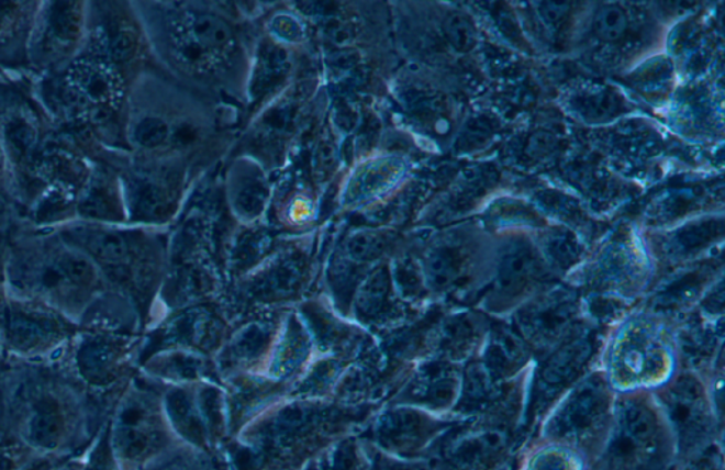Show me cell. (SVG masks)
<instances>
[{
    "mask_svg": "<svg viewBox=\"0 0 725 470\" xmlns=\"http://www.w3.org/2000/svg\"><path fill=\"white\" fill-rule=\"evenodd\" d=\"M615 400L604 371L595 366L548 411L533 439L576 450L591 465L609 437Z\"/></svg>",
    "mask_w": 725,
    "mask_h": 470,
    "instance_id": "obj_3",
    "label": "cell"
},
{
    "mask_svg": "<svg viewBox=\"0 0 725 470\" xmlns=\"http://www.w3.org/2000/svg\"><path fill=\"white\" fill-rule=\"evenodd\" d=\"M676 470H724L723 444H715L703 452L678 463Z\"/></svg>",
    "mask_w": 725,
    "mask_h": 470,
    "instance_id": "obj_37",
    "label": "cell"
},
{
    "mask_svg": "<svg viewBox=\"0 0 725 470\" xmlns=\"http://www.w3.org/2000/svg\"><path fill=\"white\" fill-rule=\"evenodd\" d=\"M2 350H3V349H2V345H0V351H2Z\"/></svg>",
    "mask_w": 725,
    "mask_h": 470,
    "instance_id": "obj_47",
    "label": "cell"
},
{
    "mask_svg": "<svg viewBox=\"0 0 725 470\" xmlns=\"http://www.w3.org/2000/svg\"><path fill=\"white\" fill-rule=\"evenodd\" d=\"M108 449L98 448L94 454V458L91 459L90 467L88 470H111L110 460H108Z\"/></svg>",
    "mask_w": 725,
    "mask_h": 470,
    "instance_id": "obj_44",
    "label": "cell"
},
{
    "mask_svg": "<svg viewBox=\"0 0 725 470\" xmlns=\"http://www.w3.org/2000/svg\"><path fill=\"white\" fill-rule=\"evenodd\" d=\"M522 448L521 428L512 421H460L440 440L430 463L433 470H502Z\"/></svg>",
    "mask_w": 725,
    "mask_h": 470,
    "instance_id": "obj_6",
    "label": "cell"
},
{
    "mask_svg": "<svg viewBox=\"0 0 725 470\" xmlns=\"http://www.w3.org/2000/svg\"><path fill=\"white\" fill-rule=\"evenodd\" d=\"M390 291V277L386 269H379L371 276L357 293V310L366 316H373L381 311Z\"/></svg>",
    "mask_w": 725,
    "mask_h": 470,
    "instance_id": "obj_30",
    "label": "cell"
},
{
    "mask_svg": "<svg viewBox=\"0 0 725 470\" xmlns=\"http://www.w3.org/2000/svg\"><path fill=\"white\" fill-rule=\"evenodd\" d=\"M577 312L568 298H550L518 311L512 326L538 360L590 326Z\"/></svg>",
    "mask_w": 725,
    "mask_h": 470,
    "instance_id": "obj_9",
    "label": "cell"
},
{
    "mask_svg": "<svg viewBox=\"0 0 725 470\" xmlns=\"http://www.w3.org/2000/svg\"><path fill=\"white\" fill-rule=\"evenodd\" d=\"M0 13H2V8H0Z\"/></svg>",
    "mask_w": 725,
    "mask_h": 470,
    "instance_id": "obj_48",
    "label": "cell"
},
{
    "mask_svg": "<svg viewBox=\"0 0 725 470\" xmlns=\"http://www.w3.org/2000/svg\"><path fill=\"white\" fill-rule=\"evenodd\" d=\"M460 421L421 409H404L389 415L381 425L387 447L405 457L427 454L428 462L440 440Z\"/></svg>",
    "mask_w": 725,
    "mask_h": 470,
    "instance_id": "obj_11",
    "label": "cell"
},
{
    "mask_svg": "<svg viewBox=\"0 0 725 470\" xmlns=\"http://www.w3.org/2000/svg\"><path fill=\"white\" fill-rule=\"evenodd\" d=\"M66 385L41 379L18 385L16 404L26 410V438L32 447L52 450L60 445L66 430Z\"/></svg>",
    "mask_w": 725,
    "mask_h": 470,
    "instance_id": "obj_10",
    "label": "cell"
},
{
    "mask_svg": "<svg viewBox=\"0 0 725 470\" xmlns=\"http://www.w3.org/2000/svg\"><path fill=\"white\" fill-rule=\"evenodd\" d=\"M26 470H48V465L44 463V462L36 463V465H33V467L27 468Z\"/></svg>",
    "mask_w": 725,
    "mask_h": 470,
    "instance_id": "obj_45",
    "label": "cell"
},
{
    "mask_svg": "<svg viewBox=\"0 0 725 470\" xmlns=\"http://www.w3.org/2000/svg\"><path fill=\"white\" fill-rule=\"evenodd\" d=\"M168 405L170 417L180 433L194 440V443H202L204 438L203 424L189 396L183 393L170 394Z\"/></svg>",
    "mask_w": 725,
    "mask_h": 470,
    "instance_id": "obj_27",
    "label": "cell"
},
{
    "mask_svg": "<svg viewBox=\"0 0 725 470\" xmlns=\"http://www.w3.org/2000/svg\"><path fill=\"white\" fill-rule=\"evenodd\" d=\"M72 370L90 389H102L115 380L122 346L114 337L86 333L71 346Z\"/></svg>",
    "mask_w": 725,
    "mask_h": 470,
    "instance_id": "obj_16",
    "label": "cell"
},
{
    "mask_svg": "<svg viewBox=\"0 0 725 470\" xmlns=\"http://www.w3.org/2000/svg\"><path fill=\"white\" fill-rule=\"evenodd\" d=\"M717 228L713 224L692 225L666 244L665 251L673 259L684 258L714 242Z\"/></svg>",
    "mask_w": 725,
    "mask_h": 470,
    "instance_id": "obj_28",
    "label": "cell"
},
{
    "mask_svg": "<svg viewBox=\"0 0 725 470\" xmlns=\"http://www.w3.org/2000/svg\"><path fill=\"white\" fill-rule=\"evenodd\" d=\"M72 247L80 249L92 261L110 268H125L131 258V244L129 238L120 232L101 227L72 228L70 234Z\"/></svg>",
    "mask_w": 725,
    "mask_h": 470,
    "instance_id": "obj_18",
    "label": "cell"
},
{
    "mask_svg": "<svg viewBox=\"0 0 725 470\" xmlns=\"http://www.w3.org/2000/svg\"><path fill=\"white\" fill-rule=\"evenodd\" d=\"M444 33L450 46L459 53H468L477 46V27L462 13H450L445 19Z\"/></svg>",
    "mask_w": 725,
    "mask_h": 470,
    "instance_id": "obj_32",
    "label": "cell"
},
{
    "mask_svg": "<svg viewBox=\"0 0 725 470\" xmlns=\"http://www.w3.org/2000/svg\"><path fill=\"white\" fill-rule=\"evenodd\" d=\"M75 78L82 97L97 104H108L114 101L115 82L111 72L94 65H81L75 72Z\"/></svg>",
    "mask_w": 725,
    "mask_h": 470,
    "instance_id": "obj_25",
    "label": "cell"
},
{
    "mask_svg": "<svg viewBox=\"0 0 725 470\" xmlns=\"http://www.w3.org/2000/svg\"><path fill=\"white\" fill-rule=\"evenodd\" d=\"M610 332L587 326L548 355L534 361L528 377L521 427L522 447L562 395L598 363ZM522 449V448H521Z\"/></svg>",
    "mask_w": 725,
    "mask_h": 470,
    "instance_id": "obj_4",
    "label": "cell"
},
{
    "mask_svg": "<svg viewBox=\"0 0 725 470\" xmlns=\"http://www.w3.org/2000/svg\"><path fill=\"white\" fill-rule=\"evenodd\" d=\"M628 31V16L616 4H604L594 16V32L601 41L618 42Z\"/></svg>",
    "mask_w": 725,
    "mask_h": 470,
    "instance_id": "obj_31",
    "label": "cell"
},
{
    "mask_svg": "<svg viewBox=\"0 0 725 470\" xmlns=\"http://www.w3.org/2000/svg\"><path fill=\"white\" fill-rule=\"evenodd\" d=\"M536 247L553 272L568 271L580 261L582 256L580 239L570 230L565 228L543 234Z\"/></svg>",
    "mask_w": 725,
    "mask_h": 470,
    "instance_id": "obj_22",
    "label": "cell"
},
{
    "mask_svg": "<svg viewBox=\"0 0 725 470\" xmlns=\"http://www.w3.org/2000/svg\"><path fill=\"white\" fill-rule=\"evenodd\" d=\"M679 370L692 371L707 380L715 366L724 361L723 323L672 326Z\"/></svg>",
    "mask_w": 725,
    "mask_h": 470,
    "instance_id": "obj_13",
    "label": "cell"
},
{
    "mask_svg": "<svg viewBox=\"0 0 725 470\" xmlns=\"http://www.w3.org/2000/svg\"><path fill=\"white\" fill-rule=\"evenodd\" d=\"M161 435L154 411L141 396H131L118 413L114 447L122 458L138 460L158 448Z\"/></svg>",
    "mask_w": 725,
    "mask_h": 470,
    "instance_id": "obj_15",
    "label": "cell"
},
{
    "mask_svg": "<svg viewBox=\"0 0 725 470\" xmlns=\"http://www.w3.org/2000/svg\"><path fill=\"white\" fill-rule=\"evenodd\" d=\"M169 135V125L160 118H145L135 128V141L144 148H158Z\"/></svg>",
    "mask_w": 725,
    "mask_h": 470,
    "instance_id": "obj_35",
    "label": "cell"
},
{
    "mask_svg": "<svg viewBox=\"0 0 725 470\" xmlns=\"http://www.w3.org/2000/svg\"><path fill=\"white\" fill-rule=\"evenodd\" d=\"M570 11V3L566 2H543L538 7V14H540L544 23L553 27H557L558 24L565 22Z\"/></svg>",
    "mask_w": 725,
    "mask_h": 470,
    "instance_id": "obj_40",
    "label": "cell"
},
{
    "mask_svg": "<svg viewBox=\"0 0 725 470\" xmlns=\"http://www.w3.org/2000/svg\"><path fill=\"white\" fill-rule=\"evenodd\" d=\"M272 31L277 36L286 38L288 42H298L302 37V27L295 19L291 16H277L272 23Z\"/></svg>",
    "mask_w": 725,
    "mask_h": 470,
    "instance_id": "obj_41",
    "label": "cell"
},
{
    "mask_svg": "<svg viewBox=\"0 0 725 470\" xmlns=\"http://www.w3.org/2000/svg\"><path fill=\"white\" fill-rule=\"evenodd\" d=\"M553 271L531 239L514 237L499 248L484 307L503 315L538 291Z\"/></svg>",
    "mask_w": 725,
    "mask_h": 470,
    "instance_id": "obj_7",
    "label": "cell"
},
{
    "mask_svg": "<svg viewBox=\"0 0 725 470\" xmlns=\"http://www.w3.org/2000/svg\"><path fill=\"white\" fill-rule=\"evenodd\" d=\"M672 434L678 463L715 444H723L724 419L710 395L707 380L688 370L649 391Z\"/></svg>",
    "mask_w": 725,
    "mask_h": 470,
    "instance_id": "obj_5",
    "label": "cell"
},
{
    "mask_svg": "<svg viewBox=\"0 0 725 470\" xmlns=\"http://www.w3.org/2000/svg\"><path fill=\"white\" fill-rule=\"evenodd\" d=\"M19 454L14 449L0 450V470H16L19 467Z\"/></svg>",
    "mask_w": 725,
    "mask_h": 470,
    "instance_id": "obj_43",
    "label": "cell"
},
{
    "mask_svg": "<svg viewBox=\"0 0 725 470\" xmlns=\"http://www.w3.org/2000/svg\"><path fill=\"white\" fill-rule=\"evenodd\" d=\"M289 67H291V63L283 48L271 43L264 44L259 51L256 71H254L253 98H261L266 92L272 90L287 76Z\"/></svg>",
    "mask_w": 725,
    "mask_h": 470,
    "instance_id": "obj_23",
    "label": "cell"
},
{
    "mask_svg": "<svg viewBox=\"0 0 725 470\" xmlns=\"http://www.w3.org/2000/svg\"><path fill=\"white\" fill-rule=\"evenodd\" d=\"M108 51L115 61L130 60L136 51L135 34L129 29H116L111 33L110 41H108Z\"/></svg>",
    "mask_w": 725,
    "mask_h": 470,
    "instance_id": "obj_38",
    "label": "cell"
},
{
    "mask_svg": "<svg viewBox=\"0 0 725 470\" xmlns=\"http://www.w3.org/2000/svg\"><path fill=\"white\" fill-rule=\"evenodd\" d=\"M48 26L60 42H75L81 32L80 7L75 2H57L48 14Z\"/></svg>",
    "mask_w": 725,
    "mask_h": 470,
    "instance_id": "obj_29",
    "label": "cell"
},
{
    "mask_svg": "<svg viewBox=\"0 0 725 470\" xmlns=\"http://www.w3.org/2000/svg\"><path fill=\"white\" fill-rule=\"evenodd\" d=\"M78 212L82 217L98 222H115L121 219L120 203L111 188L105 184H97L88 190L78 205Z\"/></svg>",
    "mask_w": 725,
    "mask_h": 470,
    "instance_id": "obj_26",
    "label": "cell"
},
{
    "mask_svg": "<svg viewBox=\"0 0 725 470\" xmlns=\"http://www.w3.org/2000/svg\"><path fill=\"white\" fill-rule=\"evenodd\" d=\"M7 141L13 154L19 158H23L33 148L36 134H34L33 126L24 120H12L8 124Z\"/></svg>",
    "mask_w": 725,
    "mask_h": 470,
    "instance_id": "obj_36",
    "label": "cell"
},
{
    "mask_svg": "<svg viewBox=\"0 0 725 470\" xmlns=\"http://www.w3.org/2000/svg\"><path fill=\"white\" fill-rule=\"evenodd\" d=\"M68 343L65 323L51 312L9 303L0 310V345L24 359H42Z\"/></svg>",
    "mask_w": 725,
    "mask_h": 470,
    "instance_id": "obj_8",
    "label": "cell"
},
{
    "mask_svg": "<svg viewBox=\"0 0 725 470\" xmlns=\"http://www.w3.org/2000/svg\"><path fill=\"white\" fill-rule=\"evenodd\" d=\"M678 454L649 391L616 394L614 418L590 470H676Z\"/></svg>",
    "mask_w": 725,
    "mask_h": 470,
    "instance_id": "obj_1",
    "label": "cell"
},
{
    "mask_svg": "<svg viewBox=\"0 0 725 470\" xmlns=\"http://www.w3.org/2000/svg\"><path fill=\"white\" fill-rule=\"evenodd\" d=\"M188 34L203 53L227 54L234 48L232 27L212 13L196 12L188 18Z\"/></svg>",
    "mask_w": 725,
    "mask_h": 470,
    "instance_id": "obj_21",
    "label": "cell"
},
{
    "mask_svg": "<svg viewBox=\"0 0 725 470\" xmlns=\"http://www.w3.org/2000/svg\"><path fill=\"white\" fill-rule=\"evenodd\" d=\"M489 329L482 315L459 313L449 317L434 332L430 359L464 366L477 357Z\"/></svg>",
    "mask_w": 725,
    "mask_h": 470,
    "instance_id": "obj_17",
    "label": "cell"
},
{
    "mask_svg": "<svg viewBox=\"0 0 725 470\" xmlns=\"http://www.w3.org/2000/svg\"><path fill=\"white\" fill-rule=\"evenodd\" d=\"M514 470H590V465L576 450L533 439L518 450Z\"/></svg>",
    "mask_w": 725,
    "mask_h": 470,
    "instance_id": "obj_20",
    "label": "cell"
},
{
    "mask_svg": "<svg viewBox=\"0 0 725 470\" xmlns=\"http://www.w3.org/2000/svg\"><path fill=\"white\" fill-rule=\"evenodd\" d=\"M267 202L266 184L259 179L244 180L242 188L235 195V208L238 212L246 215H257L263 212Z\"/></svg>",
    "mask_w": 725,
    "mask_h": 470,
    "instance_id": "obj_33",
    "label": "cell"
},
{
    "mask_svg": "<svg viewBox=\"0 0 725 470\" xmlns=\"http://www.w3.org/2000/svg\"><path fill=\"white\" fill-rule=\"evenodd\" d=\"M326 34L332 42L341 44V46H343V44L349 43L352 38L355 37L352 24L342 21V19L335 18L331 19L330 23L326 24Z\"/></svg>",
    "mask_w": 725,
    "mask_h": 470,
    "instance_id": "obj_42",
    "label": "cell"
},
{
    "mask_svg": "<svg viewBox=\"0 0 725 470\" xmlns=\"http://www.w3.org/2000/svg\"><path fill=\"white\" fill-rule=\"evenodd\" d=\"M386 246L383 235L365 232L353 235L347 244V251L355 261L365 262L379 257Z\"/></svg>",
    "mask_w": 725,
    "mask_h": 470,
    "instance_id": "obj_34",
    "label": "cell"
},
{
    "mask_svg": "<svg viewBox=\"0 0 725 470\" xmlns=\"http://www.w3.org/2000/svg\"><path fill=\"white\" fill-rule=\"evenodd\" d=\"M2 164H3V154H2V149H0V166H2Z\"/></svg>",
    "mask_w": 725,
    "mask_h": 470,
    "instance_id": "obj_46",
    "label": "cell"
},
{
    "mask_svg": "<svg viewBox=\"0 0 725 470\" xmlns=\"http://www.w3.org/2000/svg\"><path fill=\"white\" fill-rule=\"evenodd\" d=\"M600 369L616 394L654 391L678 373L672 325L632 320L606 335Z\"/></svg>",
    "mask_w": 725,
    "mask_h": 470,
    "instance_id": "obj_2",
    "label": "cell"
},
{
    "mask_svg": "<svg viewBox=\"0 0 725 470\" xmlns=\"http://www.w3.org/2000/svg\"><path fill=\"white\" fill-rule=\"evenodd\" d=\"M337 161L336 148L331 144V142H322L315 152V158H313V165H315V174L323 178L331 174L335 169Z\"/></svg>",
    "mask_w": 725,
    "mask_h": 470,
    "instance_id": "obj_39",
    "label": "cell"
},
{
    "mask_svg": "<svg viewBox=\"0 0 725 470\" xmlns=\"http://www.w3.org/2000/svg\"><path fill=\"white\" fill-rule=\"evenodd\" d=\"M464 366L428 359L419 367L410 389V400L421 410L449 415L457 405L462 385Z\"/></svg>",
    "mask_w": 725,
    "mask_h": 470,
    "instance_id": "obj_14",
    "label": "cell"
},
{
    "mask_svg": "<svg viewBox=\"0 0 725 470\" xmlns=\"http://www.w3.org/2000/svg\"><path fill=\"white\" fill-rule=\"evenodd\" d=\"M469 248L462 242H449L434 247L425 257V277L430 287L447 291L468 276Z\"/></svg>",
    "mask_w": 725,
    "mask_h": 470,
    "instance_id": "obj_19",
    "label": "cell"
},
{
    "mask_svg": "<svg viewBox=\"0 0 725 470\" xmlns=\"http://www.w3.org/2000/svg\"><path fill=\"white\" fill-rule=\"evenodd\" d=\"M477 359L498 383H507L527 373L536 361L531 347L517 331L512 325L499 322L489 323Z\"/></svg>",
    "mask_w": 725,
    "mask_h": 470,
    "instance_id": "obj_12",
    "label": "cell"
},
{
    "mask_svg": "<svg viewBox=\"0 0 725 470\" xmlns=\"http://www.w3.org/2000/svg\"><path fill=\"white\" fill-rule=\"evenodd\" d=\"M171 198L165 188L154 182H136L131 188V209L135 217L154 222L169 212Z\"/></svg>",
    "mask_w": 725,
    "mask_h": 470,
    "instance_id": "obj_24",
    "label": "cell"
}]
</instances>
